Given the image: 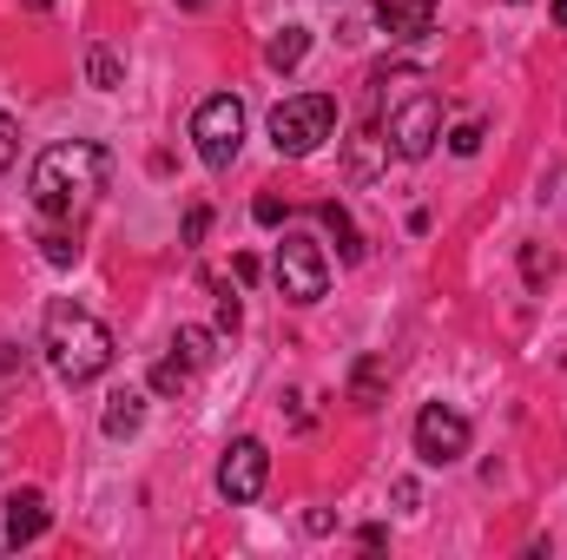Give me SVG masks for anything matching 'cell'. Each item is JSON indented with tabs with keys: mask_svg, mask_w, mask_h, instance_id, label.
Returning <instances> with one entry per match:
<instances>
[{
	"mask_svg": "<svg viewBox=\"0 0 567 560\" xmlns=\"http://www.w3.org/2000/svg\"><path fill=\"white\" fill-rule=\"evenodd\" d=\"M555 27H567V0H555Z\"/></svg>",
	"mask_w": 567,
	"mask_h": 560,
	"instance_id": "cell-25",
	"label": "cell"
},
{
	"mask_svg": "<svg viewBox=\"0 0 567 560\" xmlns=\"http://www.w3.org/2000/svg\"><path fill=\"white\" fill-rule=\"evenodd\" d=\"M140 422H145V396H140V390H120V396L106 403L100 428H106L113 442H126V435H140Z\"/></svg>",
	"mask_w": 567,
	"mask_h": 560,
	"instance_id": "cell-11",
	"label": "cell"
},
{
	"mask_svg": "<svg viewBox=\"0 0 567 560\" xmlns=\"http://www.w3.org/2000/svg\"><path fill=\"white\" fill-rule=\"evenodd\" d=\"M192 145H198V158H205L212 172H225V165L238 158V145H245V106H238L231 93L198 100V113H192Z\"/></svg>",
	"mask_w": 567,
	"mask_h": 560,
	"instance_id": "cell-5",
	"label": "cell"
},
{
	"mask_svg": "<svg viewBox=\"0 0 567 560\" xmlns=\"http://www.w3.org/2000/svg\"><path fill=\"white\" fill-rule=\"evenodd\" d=\"M172 350H178V356H185L192 370H205V363H212V330H198V323H185V330L172 336Z\"/></svg>",
	"mask_w": 567,
	"mask_h": 560,
	"instance_id": "cell-17",
	"label": "cell"
},
{
	"mask_svg": "<svg viewBox=\"0 0 567 560\" xmlns=\"http://www.w3.org/2000/svg\"><path fill=\"white\" fill-rule=\"evenodd\" d=\"M40 350H47V363H53V376L60 383H100L106 370H113V330L93 317V310H80L73 297H53L47 303V317H40Z\"/></svg>",
	"mask_w": 567,
	"mask_h": 560,
	"instance_id": "cell-2",
	"label": "cell"
},
{
	"mask_svg": "<svg viewBox=\"0 0 567 560\" xmlns=\"http://www.w3.org/2000/svg\"><path fill=\"white\" fill-rule=\"evenodd\" d=\"M350 396H357V409H377V403H383V356H363V363H357Z\"/></svg>",
	"mask_w": 567,
	"mask_h": 560,
	"instance_id": "cell-15",
	"label": "cell"
},
{
	"mask_svg": "<svg viewBox=\"0 0 567 560\" xmlns=\"http://www.w3.org/2000/svg\"><path fill=\"white\" fill-rule=\"evenodd\" d=\"M205 231H212V205H192L185 211V245H205Z\"/></svg>",
	"mask_w": 567,
	"mask_h": 560,
	"instance_id": "cell-22",
	"label": "cell"
},
{
	"mask_svg": "<svg viewBox=\"0 0 567 560\" xmlns=\"http://www.w3.org/2000/svg\"><path fill=\"white\" fill-rule=\"evenodd\" d=\"M377 113H383L377 133H390V152L410 158V165L429 158L435 139H442V100L423 86L416 66H390V73H377Z\"/></svg>",
	"mask_w": 567,
	"mask_h": 560,
	"instance_id": "cell-3",
	"label": "cell"
},
{
	"mask_svg": "<svg viewBox=\"0 0 567 560\" xmlns=\"http://www.w3.org/2000/svg\"><path fill=\"white\" fill-rule=\"evenodd\" d=\"M449 152H455V158H475V152H482V126H475V120L455 126V133H449Z\"/></svg>",
	"mask_w": 567,
	"mask_h": 560,
	"instance_id": "cell-21",
	"label": "cell"
},
{
	"mask_svg": "<svg viewBox=\"0 0 567 560\" xmlns=\"http://www.w3.org/2000/svg\"><path fill=\"white\" fill-rule=\"evenodd\" d=\"M106 178H113L106 145L66 139V145H47V152L33 158V172H27V198H33V211H40L47 225H73V218H86V211L100 205Z\"/></svg>",
	"mask_w": 567,
	"mask_h": 560,
	"instance_id": "cell-1",
	"label": "cell"
},
{
	"mask_svg": "<svg viewBox=\"0 0 567 560\" xmlns=\"http://www.w3.org/2000/svg\"><path fill=\"white\" fill-rule=\"evenodd\" d=\"M330 133H337V100H330V93H290L278 113H271V145H278V158H310Z\"/></svg>",
	"mask_w": 567,
	"mask_h": 560,
	"instance_id": "cell-4",
	"label": "cell"
},
{
	"mask_svg": "<svg viewBox=\"0 0 567 560\" xmlns=\"http://www.w3.org/2000/svg\"><path fill=\"white\" fill-rule=\"evenodd\" d=\"M47 521H53V515H47V495H40V488H20V495L7 501V528H0V541H7V548H33V541L47 535Z\"/></svg>",
	"mask_w": 567,
	"mask_h": 560,
	"instance_id": "cell-10",
	"label": "cell"
},
{
	"mask_svg": "<svg viewBox=\"0 0 567 560\" xmlns=\"http://www.w3.org/2000/svg\"><path fill=\"white\" fill-rule=\"evenodd\" d=\"M86 73H93V86H100V93H113V86L126 80V73H120V60H113V46H93V53H86Z\"/></svg>",
	"mask_w": 567,
	"mask_h": 560,
	"instance_id": "cell-18",
	"label": "cell"
},
{
	"mask_svg": "<svg viewBox=\"0 0 567 560\" xmlns=\"http://www.w3.org/2000/svg\"><path fill=\"white\" fill-rule=\"evenodd\" d=\"M0 468H7V448H0Z\"/></svg>",
	"mask_w": 567,
	"mask_h": 560,
	"instance_id": "cell-27",
	"label": "cell"
},
{
	"mask_svg": "<svg viewBox=\"0 0 567 560\" xmlns=\"http://www.w3.org/2000/svg\"><path fill=\"white\" fill-rule=\"evenodd\" d=\"M265 481H271V448H265L258 435H238V442L225 448V462H218V495H225L231 508H245V501L265 495Z\"/></svg>",
	"mask_w": 567,
	"mask_h": 560,
	"instance_id": "cell-7",
	"label": "cell"
},
{
	"mask_svg": "<svg viewBox=\"0 0 567 560\" xmlns=\"http://www.w3.org/2000/svg\"><path fill=\"white\" fill-rule=\"evenodd\" d=\"M251 218H258L265 231H278V225H284V198H271V191H265V198L251 205Z\"/></svg>",
	"mask_w": 567,
	"mask_h": 560,
	"instance_id": "cell-23",
	"label": "cell"
},
{
	"mask_svg": "<svg viewBox=\"0 0 567 560\" xmlns=\"http://www.w3.org/2000/svg\"><path fill=\"white\" fill-rule=\"evenodd\" d=\"M271 278H278L284 303H317V297L330 290V258H323V245H317V238L290 231V238L278 245V265H271Z\"/></svg>",
	"mask_w": 567,
	"mask_h": 560,
	"instance_id": "cell-6",
	"label": "cell"
},
{
	"mask_svg": "<svg viewBox=\"0 0 567 560\" xmlns=\"http://www.w3.org/2000/svg\"><path fill=\"white\" fill-rule=\"evenodd\" d=\"M40 251H47V265L66 271V265H80V231H73V225H47V231H40Z\"/></svg>",
	"mask_w": 567,
	"mask_h": 560,
	"instance_id": "cell-14",
	"label": "cell"
},
{
	"mask_svg": "<svg viewBox=\"0 0 567 560\" xmlns=\"http://www.w3.org/2000/svg\"><path fill=\"white\" fill-rule=\"evenodd\" d=\"M468 442H475V428H468L462 409H449V403H429L423 416H416V455H423L429 468L462 462V455H468Z\"/></svg>",
	"mask_w": 567,
	"mask_h": 560,
	"instance_id": "cell-8",
	"label": "cell"
},
{
	"mask_svg": "<svg viewBox=\"0 0 567 560\" xmlns=\"http://www.w3.org/2000/svg\"><path fill=\"white\" fill-rule=\"evenodd\" d=\"M185 383H192V363H185V356H178V350H172V356H158V363H152V390H158V396H178V390H185Z\"/></svg>",
	"mask_w": 567,
	"mask_h": 560,
	"instance_id": "cell-16",
	"label": "cell"
},
{
	"mask_svg": "<svg viewBox=\"0 0 567 560\" xmlns=\"http://www.w3.org/2000/svg\"><path fill=\"white\" fill-rule=\"evenodd\" d=\"M317 218H323V225L337 231V251H343V265H363V238H357V225H350V211H343L337 198H323V205H317Z\"/></svg>",
	"mask_w": 567,
	"mask_h": 560,
	"instance_id": "cell-13",
	"label": "cell"
},
{
	"mask_svg": "<svg viewBox=\"0 0 567 560\" xmlns=\"http://www.w3.org/2000/svg\"><path fill=\"white\" fill-rule=\"evenodd\" d=\"M377 27L396 46H416V40L435 33V0H377Z\"/></svg>",
	"mask_w": 567,
	"mask_h": 560,
	"instance_id": "cell-9",
	"label": "cell"
},
{
	"mask_svg": "<svg viewBox=\"0 0 567 560\" xmlns=\"http://www.w3.org/2000/svg\"><path fill=\"white\" fill-rule=\"evenodd\" d=\"M238 323H245V303H238V290H225V283H218V330L231 336Z\"/></svg>",
	"mask_w": 567,
	"mask_h": 560,
	"instance_id": "cell-19",
	"label": "cell"
},
{
	"mask_svg": "<svg viewBox=\"0 0 567 560\" xmlns=\"http://www.w3.org/2000/svg\"><path fill=\"white\" fill-rule=\"evenodd\" d=\"M27 7H33V13H47V7H53V0H27Z\"/></svg>",
	"mask_w": 567,
	"mask_h": 560,
	"instance_id": "cell-26",
	"label": "cell"
},
{
	"mask_svg": "<svg viewBox=\"0 0 567 560\" xmlns=\"http://www.w3.org/2000/svg\"><path fill=\"white\" fill-rule=\"evenodd\" d=\"M178 7H185V13H205V7H218V0H178Z\"/></svg>",
	"mask_w": 567,
	"mask_h": 560,
	"instance_id": "cell-24",
	"label": "cell"
},
{
	"mask_svg": "<svg viewBox=\"0 0 567 560\" xmlns=\"http://www.w3.org/2000/svg\"><path fill=\"white\" fill-rule=\"evenodd\" d=\"M303 53H310V27H284V33H271V46H265V66L271 73H290V66H303Z\"/></svg>",
	"mask_w": 567,
	"mask_h": 560,
	"instance_id": "cell-12",
	"label": "cell"
},
{
	"mask_svg": "<svg viewBox=\"0 0 567 560\" xmlns=\"http://www.w3.org/2000/svg\"><path fill=\"white\" fill-rule=\"evenodd\" d=\"M13 158H20V126L13 113H0V172H13Z\"/></svg>",
	"mask_w": 567,
	"mask_h": 560,
	"instance_id": "cell-20",
	"label": "cell"
}]
</instances>
